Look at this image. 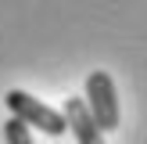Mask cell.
I'll use <instances>...</instances> for the list:
<instances>
[{"instance_id": "obj_2", "label": "cell", "mask_w": 147, "mask_h": 144, "mask_svg": "<svg viewBox=\"0 0 147 144\" xmlns=\"http://www.w3.org/2000/svg\"><path fill=\"white\" fill-rule=\"evenodd\" d=\"M4 105H7V112H11V119L25 122V126H36V130H43V133H50V137H61L65 130H68L65 126V115L57 112V108L36 101L32 94H25V90H7Z\"/></svg>"}, {"instance_id": "obj_1", "label": "cell", "mask_w": 147, "mask_h": 144, "mask_svg": "<svg viewBox=\"0 0 147 144\" xmlns=\"http://www.w3.org/2000/svg\"><path fill=\"white\" fill-rule=\"evenodd\" d=\"M86 112L97 122V130H119V94H115V79L104 69H93L86 76Z\"/></svg>"}, {"instance_id": "obj_4", "label": "cell", "mask_w": 147, "mask_h": 144, "mask_svg": "<svg viewBox=\"0 0 147 144\" xmlns=\"http://www.w3.org/2000/svg\"><path fill=\"white\" fill-rule=\"evenodd\" d=\"M4 141H7V144H32V133H29L25 122L7 119V122H4Z\"/></svg>"}, {"instance_id": "obj_3", "label": "cell", "mask_w": 147, "mask_h": 144, "mask_svg": "<svg viewBox=\"0 0 147 144\" xmlns=\"http://www.w3.org/2000/svg\"><path fill=\"white\" fill-rule=\"evenodd\" d=\"M61 115H65V126L76 133L79 144H104V133H100L97 122L90 119L83 97H68V101H65V108H61Z\"/></svg>"}]
</instances>
